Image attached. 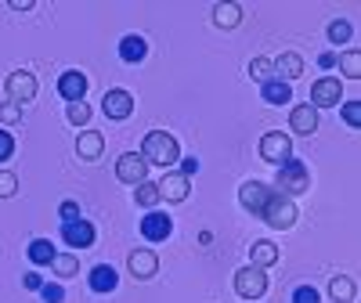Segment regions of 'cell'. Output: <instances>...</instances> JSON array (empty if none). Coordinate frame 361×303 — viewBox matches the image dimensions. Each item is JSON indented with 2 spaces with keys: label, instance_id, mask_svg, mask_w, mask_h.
<instances>
[{
  "label": "cell",
  "instance_id": "32",
  "mask_svg": "<svg viewBox=\"0 0 361 303\" xmlns=\"http://www.w3.org/2000/svg\"><path fill=\"white\" fill-rule=\"evenodd\" d=\"M18 192V177L11 170H0V199H11Z\"/></svg>",
  "mask_w": 361,
  "mask_h": 303
},
{
  "label": "cell",
  "instance_id": "24",
  "mask_svg": "<svg viewBox=\"0 0 361 303\" xmlns=\"http://www.w3.org/2000/svg\"><path fill=\"white\" fill-rule=\"evenodd\" d=\"M54 256L58 253H54V246H51L47 238H33V242H29V260H33L37 267H47Z\"/></svg>",
  "mask_w": 361,
  "mask_h": 303
},
{
  "label": "cell",
  "instance_id": "38",
  "mask_svg": "<svg viewBox=\"0 0 361 303\" xmlns=\"http://www.w3.org/2000/svg\"><path fill=\"white\" fill-rule=\"evenodd\" d=\"M58 214H62V221H76L80 217V206L76 202H62V206H58Z\"/></svg>",
  "mask_w": 361,
  "mask_h": 303
},
{
  "label": "cell",
  "instance_id": "22",
  "mask_svg": "<svg viewBox=\"0 0 361 303\" xmlns=\"http://www.w3.org/2000/svg\"><path fill=\"white\" fill-rule=\"evenodd\" d=\"M250 260H253V267H271V264H279V246L275 242H253V249H250Z\"/></svg>",
  "mask_w": 361,
  "mask_h": 303
},
{
  "label": "cell",
  "instance_id": "30",
  "mask_svg": "<svg viewBox=\"0 0 361 303\" xmlns=\"http://www.w3.org/2000/svg\"><path fill=\"white\" fill-rule=\"evenodd\" d=\"M340 66H343V73H347L350 80H361V54H357V51H347V54L340 58Z\"/></svg>",
  "mask_w": 361,
  "mask_h": 303
},
{
  "label": "cell",
  "instance_id": "23",
  "mask_svg": "<svg viewBox=\"0 0 361 303\" xmlns=\"http://www.w3.org/2000/svg\"><path fill=\"white\" fill-rule=\"evenodd\" d=\"M238 22H243V8L238 4H214V25H221V29H235Z\"/></svg>",
  "mask_w": 361,
  "mask_h": 303
},
{
  "label": "cell",
  "instance_id": "27",
  "mask_svg": "<svg viewBox=\"0 0 361 303\" xmlns=\"http://www.w3.org/2000/svg\"><path fill=\"white\" fill-rule=\"evenodd\" d=\"M246 73H250L257 83H267V80H275V62H271V58H253Z\"/></svg>",
  "mask_w": 361,
  "mask_h": 303
},
{
  "label": "cell",
  "instance_id": "17",
  "mask_svg": "<svg viewBox=\"0 0 361 303\" xmlns=\"http://www.w3.org/2000/svg\"><path fill=\"white\" fill-rule=\"evenodd\" d=\"M260 98L267 101V105H289L293 101V87L286 83V80H267V83H260Z\"/></svg>",
  "mask_w": 361,
  "mask_h": 303
},
{
  "label": "cell",
  "instance_id": "4",
  "mask_svg": "<svg viewBox=\"0 0 361 303\" xmlns=\"http://www.w3.org/2000/svg\"><path fill=\"white\" fill-rule=\"evenodd\" d=\"M260 159H264V163H275V166H282L286 159H293V141H289V134H282V130L264 134V137H260Z\"/></svg>",
  "mask_w": 361,
  "mask_h": 303
},
{
  "label": "cell",
  "instance_id": "2",
  "mask_svg": "<svg viewBox=\"0 0 361 303\" xmlns=\"http://www.w3.org/2000/svg\"><path fill=\"white\" fill-rule=\"evenodd\" d=\"M275 188H279L286 199H293V195H300V192H307V188H311V170L300 163V159H286V163L279 166Z\"/></svg>",
  "mask_w": 361,
  "mask_h": 303
},
{
  "label": "cell",
  "instance_id": "9",
  "mask_svg": "<svg viewBox=\"0 0 361 303\" xmlns=\"http://www.w3.org/2000/svg\"><path fill=\"white\" fill-rule=\"evenodd\" d=\"M340 98H343V90H340V80L336 76H322L311 87V105L314 109H333V105H340Z\"/></svg>",
  "mask_w": 361,
  "mask_h": 303
},
{
  "label": "cell",
  "instance_id": "36",
  "mask_svg": "<svg viewBox=\"0 0 361 303\" xmlns=\"http://www.w3.org/2000/svg\"><path fill=\"white\" fill-rule=\"evenodd\" d=\"M18 119H22V109H18L15 101L0 105V123H18Z\"/></svg>",
  "mask_w": 361,
  "mask_h": 303
},
{
  "label": "cell",
  "instance_id": "1",
  "mask_svg": "<svg viewBox=\"0 0 361 303\" xmlns=\"http://www.w3.org/2000/svg\"><path fill=\"white\" fill-rule=\"evenodd\" d=\"M141 159H145L148 166H163V170H170V166L180 159L177 137L166 134V130H148V134H145V144H141Z\"/></svg>",
  "mask_w": 361,
  "mask_h": 303
},
{
  "label": "cell",
  "instance_id": "12",
  "mask_svg": "<svg viewBox=\"0 0 361 303\" xmlns=\"http://www.w3.org/2000/svg\"><path fill=\"white\" fill-rule=\"evenodd\" d=\"M87 87H90V80H87L80 69H69V73H62V76H58V94H62L69 105H73V101H83Z\"/></svg>",
  "mask_w": 361,
  "mask_h": 303
},
{
  "label": "cell",
  "instance_id": "25",
  "mask_svg": "<svg viewBox=\"0 0 361 303\" xmlns=\"http://www.w3.org/2000/svg\"><path fill=\"white\" fill-rule=\"evenodd\" d=\"M354 292H357V289H354V282H350L347 275H336L333 282H329V296H333L336 303H350Z\"/></svg>",
  "mask_w": 361,
  "mask_h": 303
},
{
  "label": "cell",
  "instance_id": "6",
  "mask_svg": "<svg viewBox=\"0 0 361 303\" xmlns=\"http://www.w3.org/2000/svg\"><path fill=\"white\" fill-rule=\"evenodd\" d=\"M4 90H8V98H11L15 105H18V101H33V98H37V76L25 73V69H15V73H8Z\"/></svg>",
  "mask_w": 361,
  "mask_h": 303
},
{
  "label": "cell",
  "instance_id": "31",
  "mask_svg": "<svg viewBox=\"0 0 361 303\" xmlns=\"http://www.w3.org/2000/svg\"><path fill=\"white\" fill-rule=\"evenodd\" d=\"M40 296H44V303H66V289L58 285V282H44L40 285Z\"/></svg>",
  "mask_w": 361,
  "mask_h": 303
},
{
  "label": "cell",
  "instance_id": "7",
  "mask_svg": "<svg viewBox=\"0 0 361 303\" xmlns=\"http://www.w3.org/2000/svg\"><path fill=\"white\" fill-rule=\"evenodd\" d=\"M62 242L73 249H87V246H94V224L76 217V221H62Z\"/></svg>",
  "mask_w": 361,
  "mask_h": 303
},
{
  "label": "cell",
  "instance_id": "41",
  "mask_svg": "<svg viewBox=\"0 0 361 303\" xmlns=\"http://www.w3.org/2000/svg\"><path fill=\"white\" fill-rule=\"evenodd\" d=\"M318 66H322V69H333V66H336V54H333V51L318 54Z\"/></svg>",
  "mask_w": 361,
  "mask_h": 303
},
{
  "label": "cell",
  "instance_id": "14",
  "mask_svg": "<svg viewBox=\"0 0 361 303\" xmlns=\"http://www.w3.org/2000/svg\"><path fill=\"white\" fill-rule=\"evenodd\" d=\"M127 267H130V275H134V278H156L159 256H156L152 249H134L130 260H127Z\"/></svg>",
  "mask_w": 361,
  "mask_h": 303
},
{
  "label": "cell",
  "instance_id": "3",
  "mask_svg": "<svg viewBox=\"0 0 361 303\" xmlns=\"http://www.w3.org/2000/svg\"><path fill=\"white\" fill-rule=\"evenodd\" d=\"M260 221H267L271 228H279V231H289L296 224V202L286 199L282 192H271V199L260 209Z\"/></svg>",
  "mask_w": 361,
  "mask_h": 303
},
{
  "label": "cell",
  "instance_id": "20",
  "mask_svg": "<svg viewBox=\"0 0 361 303\" xmlns=\"http://www.w3.org/2000/svg\"><path fill=\"white\" fill-rule=\"evenodd\" d=\"M275 76L286 80V83H293L296 76H304V58L293 54V51H286L282 58H275Z\"/></svg>",
  "mask_w": 361,
  "mask_h": 303
},
{
  "label": "cell",
  "instance_id": "11",
  "mask_svg": "<svg viewBox=\"0 0 361 303\" xmlns=\"http://www.w3.org/2000/svg\"><path fill=\"white\" fill-rule=\"evenodd\" d=\"M102 112H105L109 119H127V116L134 112V94H130V90H105Z\"/></svg>",
  "mask_w": 361,
  "mask_h": 303
},
{
  "label": "cell",
  "instance_id": "28",
  "mask_svg": "<svg viewBox=\"0 0 361 303\" xmlns=\"http://www.w3.org/2000/svg\"><path fill=\"white\" fill-rule=\"evenodd\" d=\"M51 267H54L58 278H73V275H76V256H73V253H58V256L51 260Z\"/></svg>",
  "mask_w": 361,
  "mask_h": 303
},
{
  "label": "cell",
  "instance_id": "21",
  "mask_svg": "<svg viewBox=\"0 0 361 303\" xmlns=\"http://www.w3.org/2000/svg\"><path fill=\"white\" fill-rule=\"evenodd\" d=\"M116 285H119L116 267H109V264H98L94 271H90V289H94V292H112Z\"/></svg>",
  "mask_w": 361,
  "mask_h": 303
},
{
  "label": "cell",
  "instance_id": "26",
  "mask_svg": "<svg viewBox=\"0 0 361 303\" xmlns=\"http://www.w3.org/2000/svg\"><path fill=\"white\" fill-rule=\"evenodd\" d=\"M134 199H137V206H145V209H156L163 199H159V188L152 185V180H141L137 185V192H134Z\"/></svg>",
  "mask_w": 361,
  "mask_h": 303
},
{
  "label": "cell",
  "instance_id": "42",
  "mask_svg": "<svg viewBox=\"0 0 361 303\" xmlns=\"http://www.w3.org/2000/svg\"><path fill=\"white\" fill-rule=\"evenodd\" d=\"M11 8L15 11H29V8H33V0H11Z\"/></svg>",
  "mask_w": 361,
  "mask_h": 303
},
{
  "label": "cell",
  "instance_id": "15",
  "mask_svg": "<svg viewBox=\"0 0 361 303\" xmlns=\"http://www.w3.org/2000/svg\"><path fill=\"white\" fill-rule=\"evenodd\" d=\"M156 188H159V199H166V202H185V199H188V177L166 173Z\"/></svg>",
  "mask_w": 361,
  "mask_h": 303
},
{
  "label": "cell",
  "instance_id": "8",
  "mask_svg": "<svg viewBox=\"0 0 361 303\" xmlns=\"http://www.w3.org/2000/svg\"><path fill=\"white\" fill-rule=\"evenodd\" d=\"M145 173H148V163L141 159V152H123L119 156V163H116V177L123 180V185H141L145 180Z\"/></svg>",
  "mask_w": 361,
  "mask_h": 303
},
{
  "label": "cell",
  "instance_id": "39",
  "mask_svg": "<svg viewBox=\"0 0 361 303\" xmlns=\"http://www.w3.org/2000/svg\"><path fill=\"white\" fill-rule=\"evenodd\" d=\"M180 163V177H192L195 170H199V159L195 156H188V159H177Z\"/></svg>",
  "mask_w": 361,
  "mask_h": 303
},
{
  "label": "cell",
  "instance_id": "29",
  "mask_svg": "<svg viewBox=\"0 0 361 303\" xmlns=\"http://www.w3.org/2000/svg\"><path fill=\"white\" fill-rule=\"evenodd\" d=\"M350 33H354V25H350L347 18L329 22V40H333V44H347V40H350Z\"/></svg>",
  "mask_w": 361,
  "mask_h": 303
},
{
  "label": "cell",
  "instance_id": "5",
  "mask_svg": "<svg viewBox=\"0 0 361 303\" xmlns=\"http://www.w3.org/2000/svg\"><path fill=\"white\" fill-rule=\"evenodd\" d=\"M235 292L238 296H246V299H260L267 292V275L260 267H243V271H235Z\"/></svg>",
  "mask_w": 361,
  "mask_h": 303
},
{
  "label": "cell",
  "instance_id": "16",
  "mask_svg": "<svg viewBox=\"0 0 361 303\" xmlns=\"http://www.w3.org/2000/svg\"><path fill=\"white\" fill-rule=\"evenodd\" d=\"M289 127H293L296 134H314V130H318V109H314V105H296V109L289 112Z\"/></svg>",
  "mask_w": 361,
  "mask_h": 303
},
{
  "label": "cell",
  "instance_id": "37",
  "mask_svg": "<svg viewBox=\"0 0 361 303\" xmlns=\"http://www.w3.org/2000/svg\"><path fill=\"white\" fill-rule=\"evenodd\" d=\"M343 119H347L350 127H357L361 123V101H347L343 105Z\"/></svg>",
  "mask_w": 361,
  "mask_h": 303
},
{
  "label": "cell",
  "instance_id": "35",
  "mask_svg": "<svg viewBox=\"0 0 361 303\" xmlns=\"http://www.w3.org/2000/svg\"><path fill=\"white\" fill-rule=\"evenodd\" d=\"M15 156V137L8 130H0V163H8Z\"/></svg>",
  "mask_w": 361,
  "mask_h": 303
},
{
  "label": "cell",
  "instance_id": "18",
  "mask_svg": "<svg viewBox=\"0 0 361 303\" xmlns=\"http://www.w3.org/2000/svg\"><path fill=\"white\" fill-rule=\"evenodd\" d=\"M145 54H148V44H145V37L130 33V37H123V40H119V58H123L127 66H137V62H145Z\"/></svg>",
  "mask_w": 361,
  "mask_h": 303
},
{
  "label": "cell",
  "instance_id": "13",
  "mask_svg": "<svg viewBox=\"0 0 361 303\" xmlns=\"http://www.w3.org/2000/svg\"><path fill=\"white\" fill-rule=\"evenodd\" d=\"M267 199H271V188L264 185V180H246V185L238 188V202H243V209H250V214H257V217H260V209H264Z\"/></svg>",
  "mask_w": 361,
  "mask_h": 303
},
{
  "label": "cell",
  "instance_id": "10",
  "mask_svg": "<svg viewBox=\"0 0 361 303\" xmlns=\"http://www.w3.org/2000/svg\"><path fill=\"white\" fill-rule=\"evenodd\" d=\"M173 231V221L166 214H159V209H148V214L141 217V235L145 242H166Z\"/></svg>",
  "mask_w": 361,
  "mask_h": 303
},
{
  "label": "cell",
  "instance_id": "19",
  "mask_svg": "<svg viewBox=\"0 0 361 303\" xmlns=\"http://www.w3.org/2000/svg\"><path fill=\"white\" fill-rule=\"evenodd\" d=\"M76 152H80V159H90V163H94L102 152H105V137H102L98 130H83V134L76 137Z\"/></svg>",
  "mask_w": 361,
  "mask_h": 303
},
{
  "label": "cell",
  "instance_id": "33",
  "mask_svg": "<svg viewBox=\"0 0 361 303\" xmlns=\"http://www.w3.org/2000/svg\"><path fill=\"white\" fill-rule=\"evenodd\" d=\"M87 119H90V105H83V101H73V105H69V123H73V127H83Z\"/></svg>",
  "mask_w": 361,
  "mask_h": 303
},
{
  "label": "cell",
  "instance_id": "34",
  "mask_svg": "<svg viewBox=\"0 0 361 303\" xmlns=\"http://www.w3.org/2000/svg\"><path fill=\"white\" fill-rule=\"evenodd\" d=\"M293 303H318V289L314 285H296L293 289Z\"/></svg>",
  "mask_w": 361,
  "mask_h": 303
},
{
  "label": "cell",
  "instance_id": "40",
  "mask_svg": "<svg viewBox=\"0 0 361 303\" xmlns=\"http://www.w3.org/2000/svg\"><path fill=\"white\" fill-rule=\"evenodd\" d=\"M22 282H25V289H33V292H40V285H44V278L37 275V271H29V275H25Z\"/></svg>",
  "mask_w": 361,
  "mask_h": 303
}]
</instances>
